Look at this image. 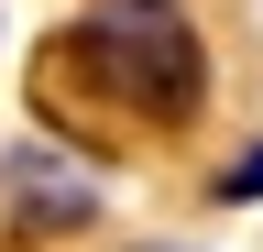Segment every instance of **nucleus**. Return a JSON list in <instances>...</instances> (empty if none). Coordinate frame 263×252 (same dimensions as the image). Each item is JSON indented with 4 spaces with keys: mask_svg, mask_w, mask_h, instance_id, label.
<instances>
[{
    "mask_svg": "<svg viewBox=\"0 0 263 252\" xmlns=\"http://www.w3.org/2000/svg\"><path fill=\"white\" fill-rule=\"evenodd\" d=\"M219 198H263V143H252V153H241V165H230V176H219Z\"/></svg>",
    "mask_w": 263,
    "mask_h": 252,
    "instance_id": "nucleus-3",
    "label": "nucleus"
},
{
    "mask_svg": "<svg viewBox=\"0 0 263 252\" xmlns=\"http://www.w3.org/2000/svg\"><path fill=\"white\" fill-rule=\"evenodd\" d=\"M11 186H22V219H55V230H77V219L99 208V198H88V176H66V165L44 176V153H22V165H11Z\"/></svg>",
    "mask_w": 263,
    "mask_h": 252,
    "instance_id": "nucleus-2",
    "label": "nucleus"
},
{
    "mask_svg": "<svg viewBox=\"0 0 263 252\" xmlns=\"http://www.w3.org/2000/svg\"><path fill=\"white\" fill-rule=\"evenodd\" d=\"M44 77L88 88V99H110L132 121H154V132L197 121V99H209V55H197L186 11H164V0H99V11H77L66 44L44 55Z\"/></svg>",
    "mask_w": 263,
    "mask_h": 252,
    "instance_id": "nucleus-1",
    "label": "nucleus"
},
{
    "mask_svg": "<svg viewBox=\"0 0 263 252\" xmlns=\"http://www.w3.org/2000/svg\"><path fill=\"white\" fill-rule=\"evenodd\" d=\"M143 252H186V241H143Z\"/></svg>",
    "mask_w": 263,
    "mask_h": 252,
    "instance_id": "nucleus-4",
    "label": "nucleus"
}]
</instances>
